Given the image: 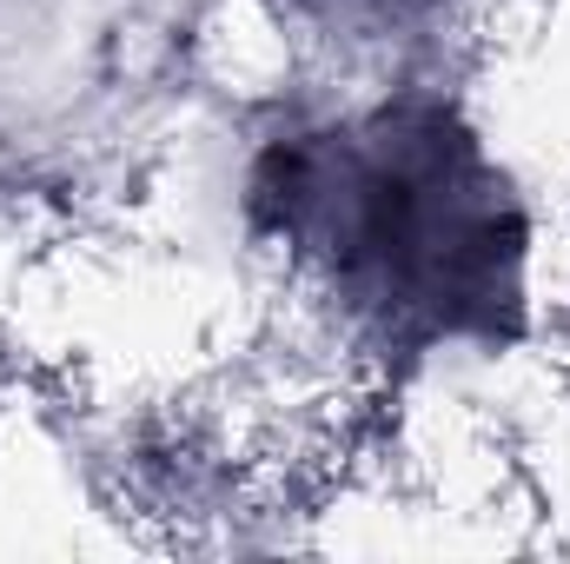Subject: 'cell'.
I'll return each instance as SVG.
<instances>
[{"label":"cell","mask_w":570,"mask_h":564,"mask_svg":"<svg viewBox=\"0 0 570 564\" xmlns=\"http://www.w3.org/2000/svg\"><path fill=\"white\" fill-rule=\"evenodd\" d=\"M285 226L312 240L338 285L412 325H478L511 299L518 220L478 146L438 114L379 120L365 140L273 159Z\"/></svg>","instance_id":"obj_1"}]
</instances>
